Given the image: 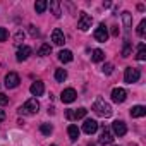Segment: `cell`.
I'll use <instances>...</instances> for the list:
<instances>
[{"instance_id":"cell-11","label":"cell","mask_w":146,"mask_h":146,"mask_svg":"<svg viewBox=\"0 0 146 146\" xmlns=\"http://www.w3.org/2000/svg\"><path fill=\"white\" fill-rule=\"evenodd\" d=\"M112 129H113V134L115 136H125V132H127V127H125V122L124 120H115L113 124H112Z\"/></svg>"},{"instance_id":"cell-36","label":"cell","mask_w":146,"mask_h":146,"mask_svg":"<svg viewBox=\"0 0 146 146\" xmlns=\"http://www.w3.org/2000/svg\"><path fill=\"white\" fill-rule=\"evenodd\" d=\"M52 146H55V144H52Z\"/></svg>"},{"instance_id":"cell-35","label":"cell","mask_w":146,"mask_h":146,"mask_svg":"<svg viewBox=\"0 0 146 146\" xmlns=\"http://www.w3.org/2000/svg\"><path fill=\"white\" fill-rule=\"evenodd\" d=\"M112 35H113V36H119V28H117V26H113V29H112Z\"/></svg>"},{"instance_id":"cell-19","label":"cell","mask_w":146,"mask_h":146,"mask_svg":"<svg viewBox=\"0 0 146 146\" xmlns=\"http://www.w3.org/2000/svg\"><path fill=\"white\" fill-rule=\"evenodd\" d=\"M58 60L64 62V64L72 62V52H70V50H62V52H58Z\"/></svg>"},{"instance_id":"cell-30","label":"cell","mask_w":146,"mask_h":146,"mask_svg":"<svg viewBox=\"0 0 146 146\" xmlns=\"http://www.w3.org/2000/svg\"><path fill=\"white\" fill-rule=\"evenodd\" d=\"M9 38V31L5 28H0V41H5Z\"/></svg>"},{"instance_id":"cell-13","label":"cell","mask_w":146,"mask_h":146,"mask_svg":"<svg viewBox=\"0 0 146 146\" xmlns=\"http://www.w3.org/2000/svg\"><path fill=\"white\" fill-rule=\"evenodd\" d=\"M29 55H31V48H29L28 45H23V46H19L16 58H17V62H23V60H26Z\"/></svg>"},{"instance_id":"cell-23","label":"cell","mask_w":146,"mask_h":146,"mask_svg":"<svg viewBox=\"0 0 146 146\" xmlns=\"http://www.w3.org/2000/svg\"><path fill=\"white\" fill-rule=\"evenodd\" d=\"M55 79H57L58 83H64V81L67 79V70H65V69H57V70H55Z\"/></svg>"},{"instance_id":"cell-25","label":"cell","mask_w":146,"mask_h":146,"mask_svg":"<svg viewBox=\"0 0 146 146\" xmlns=\"http://www.w3.org/2000/svg\"><path fill=\"white\" fill-rule=\"evenodd\" d=\"M137 60H144L146 58V46L144 43H139V48H137V55H136Z\"/></svg>"},{"instance_id":"cell-8","label":"cell","mask_w":146,"mask_h":146,"mask_svg":"<svg viewBox=\"0 0 146 146\" xmlns=\"http://www.w3.org/2000/svg\"><path fill=\"white\" fill-rule=\"evenodd\" d=\"M19 83H21V79H19V76L16 74V72H9V74L5 76V88H9V90L17 88Z\"/></svg>"},{"instance_id":"cell-14","label":"cell","mask_w":146,"mask_h":146,"mask_svg":"<svg viewBox=\"0 0 146 146\" xmlns=\"http://www.w3.org/2000/svg\"><path fill=\"white\" fill-rule=\"evenodd\" d=\"M29 91H31V95H33V96H41V95L45 93V86H43V83H41V81H35V83L31 84Z\"/></svg>"},{"instance_id":"cell-17","label":"cell","mask_w":146,"mask_h":146,"mask_svg":"<svg viewBox=\"0 0 146 146\" xmlns=\"http://www.w3.org/2000/svg\"><path fill=\"white\" fill-rule=\"evenodd\" d=\"M67 134H69V139H70V141H78V137H79V129H78V125L70 124V125L67 127Z\"/></svg>"},{"instance_id":"cell-5","label":"cell","mask_w":146,"mask_h":146,"mask_svg":"<svg viewBox=\"0 0 146 146\" xmlns=\"http://www.w3.org/2000/svg\"><path fill=\"white\" fill-rule=\"evenodd\" d=\"M93 36H95V40H96V41L105 43V41L108 40V29H107V26H105V24H100V26L95 29Z\"/></svg>"},{"instance_id":"cell-2","label":"cell","mask_w":146,"mask_h":146,"mask_svg":"<svg viewBox=\"0 0 146 146\" xmlns=\"http://www.w3.org/2000/svg\"><path fill=\"white\" fill-rule=\"evenodd\" d=\"M38 110H40V103H38L36 98H29V100L19 108V112H21L23 115H35V113H38Z\"/></svg>"},{"instance_id":"cell-29","label":"cell","mask_w":146,"mask_h":146,"mask_svg":"<svg viewBox=\"0 0 146 146\" xmlns=\"http://www.w3.org/2000/svg\"><path fill=\"white\" fill-rule=\"evenodd\" d=\"M102 70H103V74H107V76H108V74H112L113 65H112V64H105V65L102 67Z\"/></svg>"},{"instance_id":"cell-34","label":"cell","mask_w":146,"mask_h":146,"mask_svg":"<svg viewBox=\"0 0 146 146\" xmlns=\"http://www.w3.org/2000/svg\"><path fill=\"white\" fill-rule=\"evenodd\" d=\"M4 120H5V112L0 110V122H4Z\"/></svg>"},{"instance_id":"cell-28","label":"cell","mask_w":146,"mask_h":146,"mask_svg":"<svg viewBox=\"0 0 146 146\" xmlns=\"http://www.w3.org/2000/svg\"><path fill=\"white\" fill-rule=\"evenodd\" d=\"M129 55H131V43H129V40H125L124 48H122V57H129Z\"/></svg>"},{"instance_id":"cell-16","label":"cell","mask_w":146,"mask_h":146,"mask_svg":"<svg viewBox=\"0 0 146 146\" xmlns=\"http://www.w3.org/2000/svg\"><path fill=\"white\" fill-rule=\"evenodd\" d=\"M131 115H132L134 119L144 117V115H146V108H144L143 105H136V107H132V108H131Z\"/></svg>"},{"instance_id":"cell-20","label":"cell","mask_w":146,"mask_h":146,"mask_svg":"<svg viewBox=\"0 0 146 146\" xmlns=\"http://www.w3.org/2000/svg\"><path fill=\"white\" fill-rule=\"evenodd\" d=\"M122 21H124V28H125V29H131V26H132V17H131V12L124 11V12H122Z\"/></svg>"},{"instance_id":"cell-24","label":"cell","mask_w":146,"mask_h":146,"mask_svg":"<svg viewBox=\"0 0 146 146\" xmlns=\"http://www.w3.org/2000/svg\"><path fill=\"white\" fill-rule=\"evenodd\" d=\"M52 53V46L48 45V43H43L41 46H40V50H38V55L40 57H46V55H50Z\"/></svg>"},{"instance_id":"cell-12","label":"cell","mask_w":146,"mask_h":146,"mask_svg":"<svg viewBox=\"0 0 146 146\" xmlns=\"http://www.w3.org/2000/svg\"><path fill=\"white\" fill-rule=\"evenodd\" d=\"M96 129H98V122H96V120H93V119H86V120H84L83 131H84L86 134H95Z\"/></svg>"},{"instance_id":"cell-4","label":"cell","mask_w":146,"mask_h":146,"mask_svg":"<svg viewBox=\"0 0 146 146\" xmlns=\"http://www.w3.org/2000/svg\"><path fill=\"white\" fill-rule=\"evenodd\" d=\"M91 23H93V17H91L90 14H86V12H81L79 21H78V28H79L81 31H88V29L91 28Z\"/></svg>"},{"instance_id":"cell-3","label":"cell","mask_w":146,"mask_h":146,"mask_svg":"<svg viewBox=\"0 0 146 146\" xmlns=\"http://www.w3.org/2000/svg\"><path fill=\"white\" fill-rule=\"evenodd\" d=\"M139 78H141V72H139V69H136V67H127L125 72H124V81L129 83V84L137 83Z\"/></svg>"},{"instance_id":"cell-31","label":"cell","mask_w":146,"mask_h":146,"mask_svg":"<svg viewBox=\"0 0 146 146\" xmlns=\"http://www.w3.org/2000/svg\"><path fill=\"white\" fill-rule=\"evenodd\" d=\"M29 35H31L33 38H36V36H40V31H38V29L31 24V26H29Z\"/></svg>"},{"instance_id":"cell-21","label":"cell","mask_w":146,"mask_h":146,"mask_svg":"<svg viewBox=\"0 0 146 146\" xmlns=\"http://www.w3.org/2000/svg\"><path fill=\"white\" fill-rule=\"evenodd\" d=\"M103 58H105V53H103V50L96 48V50H93V52H91V60H93V62H102Z\"/></svg>"},{"instance_id":"cell-22","label":"cell","mask_w":146,"mask_h":146,"mask_svg":"<svg viewBox=\"0 0 146 146\" xmlns=\"http://www.w3.org/2000/svg\"><path fill=\"white\" fill-rule=\"evenodd\" d=\"M46 7H48V2H46V0H38V2L35 4V9H36L38 14H43V12L46 11Z\"/></svg>"},{"instance_id":"cell-9","label":"cell","mask_w":146,"mask_h":146,"mask_svg":"<svg viewBox=\"0 0 146 146\" xmlns=\"http://www.w3.org/2000/svg\"><path fill=\"white\" fill-rule=\"evenodd\" d=\"M76 96H78L76 90L67 88V90H64V91H62V95H60V100H62L64 103H72V102L76 100Z\"/></svg>"},{"instance_id":"cell-32","label":"cell","mask_w":146,"mask_h":146,"mask_svg":"<svg viewBox=\"0 0 146 146\" xmlns=\"http://www.w3.org/2000/svg\"><path fill=\"white\" fill-rule=\"evenodd\" d=\"M9 103V96H5L4 93H0V105H7Z\"/></svg>"},{"instance_id":"cell-1","label":"cell","mask_w":146,"mask_h":146,"mask_svg":"<svg viewBox=\"0 0 146 146\" xmlns=\"http://www.w3.org/2000/svg\"><path fill=\"white\" fill-rule=\"evenodd\" d=\"M93 112L98 113L100 117H110L112 115V107L103 98H96L95 103H93Z\"/></svg>"},{"instance_id":"cell-18","label":"cell","mask_w":146,"mask_h":146,"mask_svg":"<svg viewBox=\"0 0 146 146\" xmlns=\"http://www.w3.org/2000/svg\"><path fill=\"white\" fill-rule=\"evenodd\" d=\"M50 11H52V14H53L55 17H60V16H62L60 2H58V0H52V2H50Z\"/></svg>"},{"instance_id":"cell-26","label":"cell","mask_w":146,"mask_h":146,"mask_svg":"<svg viewBox=\"0 0 146 146\" xmlns=\"http://www.w3.org/2000/svg\"><path fill=\"white\" fill-rule=\"evenodd\" d=\"M137 35L141 36V38H144V35H146V21L143 19L141 23H139V26H137Z\"/></svg>"},{"instance_id":"cell-27","label":"cell","mask_w":146,"mask_h":146,"mask_svg":"<svg viewBox=\"0 0 146 146\" xmlns=\"http://www.w3.org/2000/svg\"><path fill=\"white\" fill-rule=\"evenodd\" d=\"M40 131H41V134H45V136H50V134H52V131H53V127H52L50 124H41Z\"/></svg>"},{"instance_id":"cell-15","label":"cell","mask_w":146,"mask_h":146,"mask_svg":"<svg viewBox=\"0 0 146 146\" xmlns=\"http://www.w3.org/2000/svg\"><path fill=\"white\" fill-rule=\"evenodd\" d=\"M52 41L55 43V45H58V46H62L64 43H65V36H64V33L57 28V29H53V33H52Z\"/></svg>"},{"instance_id":"cell-6","label":"cell","mask_w":146,"mask_h":146,"mask_svg":"<svg viewBox=\"0 0 146 146\" xmlns=\"http://www.w3.org/2000/svg\"><path fill=\"white\" fill-rule=\"evenodd\" d=\"M86 108L84 107H81V108H74V110H67L65 112V117L69 119V120H78V119H83V117H86Z\"/></svg>"},{"instance_id":"cell-10","label":"cell","mask_w":146,"mask_h":146,"mask_svg":"<svg viewBox=\"0 0 146 146\" xmlns=\"http://www.w3.org/2000/svg\"><path fill=\"white\" fill-rule=\"evenodd\" d=\"M98 143H100V144H112V143H113V134H112V131H110L108 127H103Z\"/></svg>"},{"instance_id":"cell-7","label":"cell","mask_w":146,"mask_h":146,"mask_svg":"<svg viewBox=\"0 0 146 146\" xmlns=\"http://www.w3.org/2000/svg\"><path fill=\"white\" fill-rule=\"evenodd\" d=\"M125 98H127V91L124 88H113L112 90V100L115 103H124Z\"/></svg>"},{"instance_id":"cell-33","label":"cell","mask_w":146,"mask_h":146,"mask_svg":"<svg viewBox=\"0 0 146 146\" xmlns=\"http://www.w3.org/2000/svg\"><path fill=\"white\" fill-rule=\"evenodd\" d=\"M21 40H24V33H23V31H17V33H16V41L21 43Z\"/></svg>"}]
</instances>
